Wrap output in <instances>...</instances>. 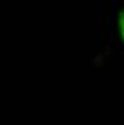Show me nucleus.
Instances as JSON below:
<instances>
[{"label": "nucleus", "instance_id": "f257e3e1", "mask_svg": "<svg viewBox=\"0 0 124 125\" xmlns=\"http://www.w3.org/2000/svg\"><path fill=\"white\" fill-rule=\"evenodd\" d=\"M119 29H121V36H122V40H124V9H122L121 14H119Z\"/></svg>", "mask_w": 124, "mask_h": 125}]
</instances>
